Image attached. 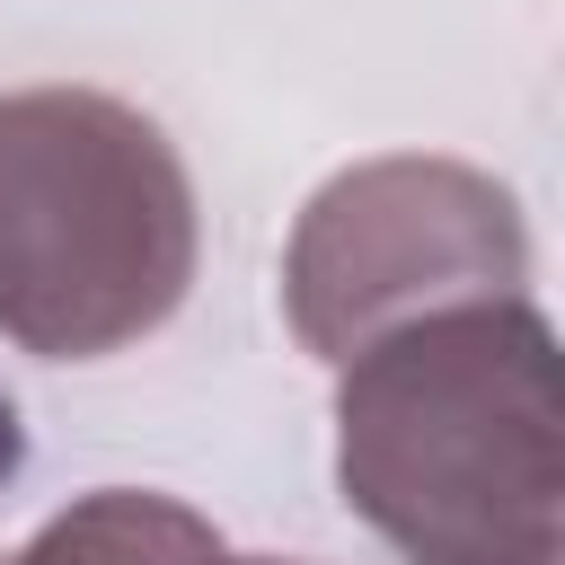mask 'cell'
<instances>
[{
  "mask_svg": "<svg viewBox=\"0 0 565 565\" xmlns=\"http://www.w3.org/2000/svg\"><path fill=\"white\" fill-rule=\"evenodd\" d=\"M221 530L203 512H185L177 494H141V486H97L79 503H62L35 539H18L0 565H221Z\"/></svg>",
  "mask_w": 565,
  "mask_h": 565,
  "instance_id": "277c9868",
  "label": "cell"
},
{
  "mask_svg": "<svg viewBox=\"0 0 565 565\" xmlns=\"http://www.w3.org/2000/svg\"><path fill=\"white\" fill-rule=\"evenodd\" d=\"M203 221L177 141L106 88L0 97V335L35 362H106L194 291Z\"/></svg>",
  "mask_w": 565,
  "mask_h": 565,
  "instance_id": "7a4b0ae2",
  "label": "cell"
},
{
  "mask_svg": "<svg viewBox=\"0 0 565 565\" xmlns=\"http://www.w3.org/2000/svg\"><path fill=\"white\" fill-rule=\"evenodd\" d=\"M335 486L406 565H565L547 309L459 300L335 362Z\"/></svg>",
  "mask_w": 565,
  "mask_h": 565,
  "instance_id": "6da1fadb",
  "label": "cell"
},
{
  "mask_svg": "<svg viewBox=\"0 0 565 565\" xmlns=\"http://www.w3.org/2000/svg\"><path fill=\"white\" fill-rule=\"evenodd\" d=\"M18 468H26V424H18V397L0 388V486H18Z\"/></svg>",
  "mask_w": 565,
  "mask_h": 565,
  "instance_id": "5b68a950",
  "label": "cell"
},
{
  "mask_svg": "<svg viewBox=\"0 0 565 565\" xmlns=\"http://www.w3.org/2000/svg\"><path fill=\"white\" fill-rule=\"evenodd\" d=\"M521 282V203L468 159H362L300 203L282 247V318L318 362H353L371 335L459 300H512Z\"/></svg>",
  "mask_w": 565,
  "mask_h": 565,
  "instance_id": "3957f363",
  "label": "cell"
},
{
  "mask_svg": "<svg viewBox=\"0 0 565 565\" xmlns=\"http://www.w3.org/2000/svg\"><path fill=\"white\" fill-rule=\"evenodd\" d=\"M221 565H291V556H221Z\"/></svg>",
  "mask_w": 565,
  "mask_h": 565,
  "instance_id": "8992f818",
  "label": "cell"
}]
</instances>
